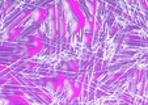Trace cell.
<instances>
[{
	"instance_id": "6da1fadb",
	"label": "cell",
	"mask_w": 148,
	"mask_h": 105,
	"mask_svg": "<svg viewBox=\"0 0 148 105\" xmlns=\"http://www.w3.org/2000/svg\"><path fill=\"white\" fill-rule=\"evenodd\" d=\"M68 3V6H70L71 11H72L73 16H75V19L77 20V25H79V32L84 30V29L88 26V20H87V16H85V13H84V11L81 9V6L80 3H79L77 0H66Z\"/></svg>"
},
{
	"instance_id": "7a4b0ae2",
	"label": "cell",
	"mask_w": 148,
	"mask_h": 105,
	"mask_svg": "<svg viewBox=\"0 0 148 105\" xmlns=\"http://www.w3.org/2000/svg\"><path fill=\"white\" fill-rule=\"evenodd\" d=\"M33 13H34L33 9H26V11L21 12V13H20L18 16L14 19V21H12L11 24L7 26L4 32H5L7 34H9V33H12L14 29L20 28V26H24V22H25V21H29V19L33 16Z\"/></svg>"
},
{
	"instance_id": "3957f363",
	"label": "cell",
	"mask_w": 148,
	"mask_h": 105,
	"mask_svg": "<svg viewBox=\"0 0 148 105\" xmlns=\"http://www.w3.org/2000/svg\"><path fill=\"white\" fill-rule=\"evenodd\" d=\"M50 17V13H49V8H45V7H41V8H38V9H36L34 11V13H33V16H32V19L28 21V24L26 25H24V26H28L30 22H33V21H38V22H45L46 20Z\"/></svg>"
},
{
	"instance_id": "277c9868",
	"label": "cell",
	"mask_w": 148,
	"mask_h": 105,
	"mask_svg": "<svg viewBox=\"0 0 148 105\" xmlns=\"http://www.w3.org/2000/svg\"><path fill=\"white\" fill-rule=\"evenodd\" d=\"M67 80L68 79H66L64 75H58V77H56L55 80H54V89L55 91H63V89L66 88V86H67Z\"/></svg>"
},
{
	"instance_id": "5b68a950",
	"label": "cell",
	"mask_w": 148,
	"mask_h": 105,
	"mask_svg": "<svg viewBox=\"0 0 148 105\" xmlns=\"http://www.w3.org/2000/svg\"><path fill=\"white\" fill-rule=\"evenodd\" d=\"M9 101L13 105H29V101L24 95H17L14 97H9Z\"/></svg>"
},
{
	"instance_id": "8992f818",
	"label": "cell",
	"mask_w": 148,
	"mask_h": 105,
	"mask_svg": "<svg viewBox=\"0 0 148 105\" xmlns=\"http://www.w3.org/2000/svg\"><path fill=\"white\" fill-rule=\"evenodd\" d=\"M25 32V26H20V28H17V29H14L12 33H9L8 34V37H7V41H9V42H12V41H16L17 38H18V36H21V34Z\"/></svg>"
},
{
	"instance_id": "52a82bcc",
	"label": "cell",
	"mask_w": 148,
	"mask_h": 105,
	"mask_svg": "<svg viewBox=\"0 0 148 105\" xmlns=\"http://www.w3.org/2000/svg\"><path fill=\"white\" fill-rule=\"evenodd\" d=\"M39 52H42V50H39L38 47H36L34 45H29L28 49H26V55L29 57V58H34V57H37L39 54Z\"/></svg>"
},
{
	"instance_id": "ba28073f",
	"label": "cell",
	"mask_w": 148,
	"mask_h": 105,
	"mask_svg": "<svg viewBox=\"0 0 148 105\" xmlns=\"http://www.w3.org/2000/svg\"><path fill=\"white\" fill-rule=\"evenodd\" d=\"M81 91H83V83H81V82H77L75 89L71 92V99H77V97H80Z\"/></svg>"
},
{
	"instance_id": "9c48e42d",
	"label": "cell",
	"mask_w": 148,
	"mask_h": 105,
	"mask_svg": "<svg viewBox=\"0 0 148 105\" xmlns=\"http://www.w3.org/2000/svg\"><path fill=\"white\" fill-rule=\"evenodd\" d=\"M68 67H70L71 71H73V72L79 71V64H77V62H75V61L68 62Z\"/></svg>"
},
{
	"instance_id": "30bf717a",
	"label": "cell",
	"mask_w": 148,
	"mask_h": 105,
	"mask_svg": "<svg viewBox=\"0 0 148 105\" xmlns=\"http://www.w3.org/2000/svg\"><path fill=\"white\" fill-rule=\"evenodd\" d=\"M84 41H85V44H87L88 46H92V44H93V36H92V34H85V36H84Z\"/></svg>"
},
{
	"instance_id": "8fae6325",
	"label": "cell",
	"mask_w": 148,
	"mask_h": 105,
	"mask_svg": "<svg viewBox=\"0 0 148 105\" xmlns=\"http://www.w3.org/2000/svg\"><path fill=\"white\" fill-rule=\"evenodd\" d=\"M101 30H102V19H101V17H98L97 21H96V32H97V33H100Z\"/></svg>"
},
{
	"instance_id": "7c38bea8",
	"label": "cell",
	"mask_w": 148,
	"mask_h": 105,
	"mask_svg": "<svg viewBox=\"0 0 148 105\" xmlns=\"http://www.w3.org/2000/svg\"><path fill=\"white\" fill-rule=\"evenodd\" d=\"M136 1L139 3V6L142 7V8L144 9V11H145V9H148V3H147V0H136Z\"/></svg>"
},
{
	"instance_id": "4fadbf2b",
	"label": "cell",
	"mask_w": 148,
	"mask_h": 105,
	"mask_svg": "<svg viewBox=\"0 0 148 105\" xmlns=\"http://www.w3.org/2000/svg\"><path fill=\"white\" fill-rule=\"evenodd\" d=\"M12 6H13V3H12V1H8V3L5 4V9H4V13H7V12L9 11V8H11Z\"/></svg>"
},
{
	"instance_id": "5bb4252c",
	"label": "cell",
	"mask_w": 148,
	"mask_h": 105,
	"mask_svg": "<svg viewBox=\"0 0 148 105\" xmlns=\"http://www.w3.org/2000/svg\"><path fill=\"white\" fill-rule=\"evenodd\" d=\"M36 66H37L36 63H30V64H29V67H32V68H33V67H36Z\"/></svg>"
},
{
	"instance_id": "9a60e30c",
	"label": "cell",
	"mask_w": 148,
	"mask_h": 105,
	"mask_svg": "<svg viewBox=\"0 0 148 105\" xmlns=\"http://www.w3.org/2000/svg\"><path fill=\"white\" fill-rule=\"evenodd\" d=\"M134 1H135V0H127V3H129V4H132Z\"/></svg>"
}]
</instances>
